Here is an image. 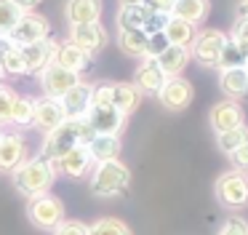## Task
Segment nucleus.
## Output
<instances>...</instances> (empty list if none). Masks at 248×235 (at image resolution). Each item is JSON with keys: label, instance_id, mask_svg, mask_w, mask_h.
Here are the masks:
<instances>
[{"label": "nucleus", "instance_id": "obj_1", "mask_svg": "<svg viewBox=\"0 0 248 235\" xmlns=\"http://www.w3.org/2000/svg\"><path fill=\"white\" fill-rule=\"evenodd\" d=\"M96 136V131L91 128V123L86 118H78V120H64L62 126H56L54 131L46 134L43 144H40V155L51 163L62 158L64 152H70L75 144H88Z\"/></svg>", "mask_w": 248, "mask_h": 235}, {"label": "nucleus", "instance_id": "obj_2", "mask_svg": "<svg viewBox=\"0 0 248 235\" xmlns=\"http://www.w3.org/2000/svg\"><path fill=\"white\" fill-rule=\"evenodd\" d=\"M54 176H56V166L51 160H46L43 155H38V158H24L11 171L14 187L24 198H35V195L48 192L51 185H54Z\"/></svg>", "mask_w": 248, "mask_h": 235}, {"label": "nucleus", "instance_id": "obj_3", "mask_svg": "<svg viewBox=\"0 0 248 235\" xmlns=\"http://www.w3.org/2000/svg\"><path fill=\"white\" fill-rule=\"evenodd\" d=\"M131 185V168L125 163L115 160H104V163L93 166L91 174V192L96 198H115L123 195Z\"/></svg>", "mask_w": 248, "mask_h": 235}, {"label": "nucleus", "instance_id": "obj_4", "mask_svg": "<svg viewBox=\"0 0 248 235\" xmlns=\"http://www.w3.org/2000/svg\"><path fill=\"white\" fill-rule=\"evenodd\" d=\"M216 201L224 208H243L248 206V174L240 168H230L216 179Z\"/></svg>", "mask_w": 248, "mask_h": 235}, {"label": "nucleus", "instance_id": "obj_5", "mask_svg": "<svg viewBox=\"0 0 248 235\" xmlns=\"http://www.w3.org/2000/svg\"><path fill=\"white\" fill-rule=\"evenodd\" d=\"M227 40H230V35H224L221 30H200L198 35H195L192 46H189V56H192L200 67H216Z\"/></svg>", "mask_w": 248, "mask_h": 235}, {"label": "nucleus", "instance_id": "obj_6", "mask_svg": "<svg viewBox=\"0 0 248 235\" xmlns=\"http://www.w3.org/2000/svg\"><path fill=\"white\" fill-rule=\"evenodd\" d=\"M30 222L40 230H54L56 224L64 219V203L59 201L56 195L51 192H43V195H35L30 198Z\"/></svg>", "mask_w": 248, "mask_h": 235}, {"label": "nucleus", "instance_id": "obj_7", "mask_svg": "<svg viewBox=\"0 0 248 235\" xmlns=\"http://www.w3.org/2000/svg\"><path fill=\"white\" fill-rule=\"evenodd\" d=\"M51 32L48 27V19L40 14H32V11H24L22 19L16 21L11 32H8V40H14L16 46H30V43H38V40H46Z\"/></svg>", "mask_w": 248, "mask_h": 235}, {"label": "nucleus", "instance_id": "obj_8", "mask_svg": "<svg viewBox=\"0 0 248 235\" xmlns=\"http://www.w3.org/2000/svg\"><path fill=\"white\" fill-rule=\"evenodd\" d=\"M192 96H195L192 83H189V80H184L182 75H176V78H166L163 88L157 91L160 104L166 107V110H171V112L187 110V107L192 104Z\"/></svg>", "mask_w": 248, "mask_h": 235}, {"label": "nucleus", "instance_id": "obj_9", "mask_svg": "<svg viewBox=\"0 0 248 235\" xmlns=\"http://www.w3.org/2000/svg\"><path fill=\"white\" fill-rule=\"evenodd\" d=\"M78 80H80L78 72L64 69V67H59V64H54V62L46 64V67L40 69V88H43L46 96H54V99H62Z\"/></svg>", "mask_w": 248, "mask_h": 235}, {"label": "nucleus", "instance_id": "obj_10", "mask_svg": "<svg viewBox=\"0 0 248 235\" xmlns=\"http://www.w3.org/2000/svg\"><path fill=\"white\" fill-rule=\"evenodd\" d=\"M86 120L91 123V128L96 134H115L118 136L125 126V115L112 104V101H104V104H91Z\"/></svg>", "mask_w": 248, "mask_h": 235}, {"label": "nucleus", "instance_id": "obj_11", "mask_svg": "<svg viewBox=\"0 0 248 235\" xmlns=\"http://www.w3.org/2000/svg\"><path fill=\"white\" fill-rule=\"evenodd\" d=\"M70 40L75 43L80 51H86L88 56H93V53H99L109 43V35H107V30H104L99 21H93V24H75V27H70Z\"/></svg>", "mask_w": 248, "mask_h": 235}, {"label": "nucleus", "instance_id": "obj_12", "mask_svg": "<svg viewBox=\"0 0 248 235\" xmlns=\"http://www.w3.org/2000/svg\"><path fill=\"white\" fill-rule=\"evenodd\" d=\"M208 120H211V128H214L216 134H221V131H232V128L243 126L246 112H243V107L237 104L235 99H221L211 107Z\"/></svg>", "mask_w": 248, "mask_h": 235}, {"label": "nucleus", "instance_id": "obj_13", "mask_svg": "<svg viewBox=\"0 0 248 235\" xmlns=\"http://www.w3.org/2000/svg\"><path fill=\"white\" fill-rule=\"evenodd\" d=\"M67 120L64 115V107H62L59 99H54V96H43V99L35 101V110H32V126L40 128L43 134L54 131L56 126H62V123Z\"/></svg>", "mask_w": 248, "mask_h": 235}, {"label": "nucleus", "instance_id": "obj_14", "mask_svg": "<svg viewBox=\"0 0 248 235\" xmlns=\"http://www.w3.org/2000/svg\"><path fill=\"white\" fill-rule=\"evenodd\" d=\"M54 166L64 176H70V179H83L86 174L93 171V158H91V152H88L86 144H75V147H72L70 152L62 155Z\"/></svg>", "mask_w": 248, "mask_h": 235}, {"label": "nucleus", "instance_id": "obj_15", "mask_svg": "<svg viewBox=\"0 0 248 235\" xmlns=\"http://www.w3.org/2000/svg\"><path fill=\"white\" fill-rule=\"evenodd\" d=\"M168 75L160 69L155 56H144L141 64L136 67V75H134V85L141 91V94H150V96H157V91L163 88Z\"/></svg>", "mask_w": 248, "mask_h": 235}, {"label": "nucleus", "instance_id": "obj_16", "mask_svg": "<svg viewBox=\"0 0 248 235\" xmlns=\"http://www.w3.org/2000/svg\"><path fill=\"white\" fill-rule=\"evenodd\" d=\"M91 88H93V85L78 80V83L59 99L62 107H64L67 120H78V118H86L88 115V110H91Z\"/></svg>", "mask_w": 248, "mask_h": 235}, {"label": "nucleus", "instance_id": "obj_17", "mask_svg": "<svg viewBox=\"0 0 248 235\" xmlns=\"http://www.w3.org/2000/svg\"><path fill=\"white\" fill-rule=\"evenodd\" d=\"M22 48V59H24V69L27 72H40L46 64H51L54 59V51H56V43L51 37L46 40H38V43H30V46H19Z\"/></svg>", "mask_w": 248, "mask_h": 235}, {"label": "nucleus", "instance_id": "obj_18", "mask_svg": "<svg viewBox=\"0 0 248 235\" xmlns=\"http://www.w3.org/2000/svg\"><path fill=\"white\" fill-rule=\"evenodd\" d=\"M104 11V0H67V21L70 27L75 24H93V21L102 19Z\"/></svg>", "mask_w": 248, "mask_h": 235}, {"label": "nucleus", "instance_id": "obj_19", "mask_svg": "<svg viewBox=\"0 0 248 235\" xmlns=\"http://www.w3.org/2000/svg\"><path fill=\"white\" fill-rule=\"evenodd\" d=\"M51 62L80 75L83 69L91 64V56H88L86 51H80L72 40H67V43H56V51H54V59H51Z\"/></svg>", "mask_w": 248, "mask_h": 235}, {"label": "nucleus", "instance_id": "obj_20", "mask_svg": "<svg viewBox=\"0 0 248 235\" xmlns=\"http://www.w3.org/2000/svg\"><path fill=\"white\" fill-rule=\"evenodd\" d=\"M219 88L227 99H243L248 94V72H246V64L243 67H230V69H221L219 72Z\"/></svg>", "mask_w": 248, "mask_h": 235}, {"label": "nucleus", "instance_id": "obj_21", "mask_svg": "<svg viewBox=\"0 0 248 235\" xmlns=\"http://www.w3.org/2000/svg\"><path fill=\"white\" fill-rule=\"evenodd\" d=\"M24 160V136L3 134L0 136V171H14Z\"/></svg>", "mask_w": 248, "mask_h": 235}, {"label": "nucleus", "instance_id": "obj_22", "mask_svg": "<svg viewBox=\"0 0 248 235\" xmlns=\"http://www.w3.org/2000/svg\"><path fill=\"white\" fill-rule=\"evenodd\" d=\"M109 101L128 118L141 104V91L134 83H109Z\"/></svg>", "mask_w": 248, "mask_h": 235}, {"label": "nucleus", "instance_id": "obj_23", "mask_svg": "<svg viewBox=\"0 0 248 235\" xmlns=\"http://www.w3.org/2000/svg\"><path fill=\"white\" fill-rule=\"evenodd\" d=\"M163 35H166L168 46H182L189 48L198 35V24H189V21L179 19V16H168L166 27H163Z\"/></svg>", "mask_w": 248, "mask_h": 235}, {"label": "nucleus", "instance_id": "obj_24", "mask_svg": "<svg viewBox=\"0 0 248 235\" xmlns=\"http://www.w3.org/2000/svg\"><path fill=\"white\" fill-rule=\"evenodd\" d=\"M0 72L3 75H27L22 59V48L6 35H0Z\"/></svg>", "mask_w": 248, "mask_h": 235}, {"label": "nucleus", "instance_id": "obj_25", "mask_svg": "<svg viewBox=\"0 0 248 235\" xmlns=\"http://www.w3.org/2000/svg\"><path fill=\"white\" fill-rule=\"evenodd\" d=\"M157 64H160V69L168 75V78H176V75L184 72V67L189 64V48H182V46H168L163 53H157Z\"/></svg>", "mask_w": 248, "mask_h": 235}, {"label": "nucleus", "instance_id": "obj_26", "mask_svg": "<svg viewBox=\"0 0 248 235\" xmlns=\"http://www.w3.org/2000/svg\"><path fill=\"white\" fill-rule=\"evenodd\" d=\"M86 147L91 152L93 163H104V160H115L120 155V139L115 134H96Z\"/></svg>", "mask_w": 248, "mask_h": 235}, {"label": "nucleus", "instance_id": "obj_27", "mask_svg": "<svg viewBox=\"0 0 248 235\" xmlns=\"http://www.w3.org/2000/svg\"><path fill=\"white\" fill-rule=\"evenodd\" d=\"M147 43H150V35H147L144 30H118V48L125 56L144 59L147 56Z\"/></svg>", "mask_w": 248, "mask_h": 235}, {"label": "nucleus", "instance_id": "obj_28", "mask_svg": "<svg viewBox=\"0 0 248 235\" xmlns=\"http://www.w3.org/2000/svg\"><path fill=\"white\" fill-rule=\"evenodd\" d=\"M208 8H211L208 0H176L171 8V16H179L189 24H200L208 16Z\"/></svg>", "mask_w": 248, "mask_h": 235}, {"label": "nucleus", "instance_id": "obj_29", "mask_svg": "<svg viewBox=\"0 0 248 235\" xmlns=\"http://www.w3.org/2000/svg\"><path fill=\"white\" fill-rule=\"evenodd\" d=\"M150 16V8L141 5H120L118 11V30H144V21Z\"/></svg>", "mask_w": 248, "mask_h": 235}, {"label": "nucleus", "instance_id": "obj_30", "mask_svg": "<svg viewBox=\"0 0 248 235\" xmlns=\"http://www.w3.org/2000/svg\"><path fill=\"white\" fill-rule=\"evenodd\" d=\"M88 235H134V233H131V227L123 222V219L102 217L93 224H88Z\"/></svg>", "mask_w": 248, "mask_h": 235}, {"label": "nucleus", "instance_id": "obj_31", "mask_svg": "<svg viewBox=\"0 0 248 235\" xmlns=\"http://www.w3.org/2000/svg\"><path fill=\"white\" fill-rule=\"evenodd\" d=\"M243 142H248V128L246 126H237V128H232V131L216 134V144H219V150L224 155H232Z\"/></svg>", "mask_w": 248, "mask_h": 235}, {"label": "nucleus", "instance_id": "obj_32", "mask_svg": "<svg viewBox=\"0 0 248 235\" xmlns=\"http://www.w3.org/2000/svg\"><path fill=\"white\" fill-rule=\"evenodd\" d=\"M22 14L24 11L14 0H0V35H8L16 27V21L22 19Z\"/></svg>", "mask_w": 248, "mask_h": 235}, {"label": "nucleus", "instance_id": "obj_33", "mask_svg": "<svg viewBox=\"0 0 248 235\" xmlns=\"http://www.w3.org/2000/svg\"><path fill=\"white\" fill-rule=\"evenodd\" d=\"M32 110H35V99L16 96L14 112H11V123H16V126H30V123H32Z\"/></svg>", "mask_w": 248, "mask_h": 235}, {"label": "nucleus", "instance_id": "obj_34", "mask_svg": "<svg viewBox=\"0 0 248 235\" xmlns=\"http://www.w3.org/2000/svg\"><path fill=\"white\" fill-rule=\"evenodd\" d=\"M243 64H246L243 51L232 40H227V46H224V51H221L219 64H216V67H219V69H230V67H243Z\"/></svg>", "mask_w": 248, "mask_h": 235}, {"label": "nucleus", "instance_id": "obj_35", "mask_svg": "<svg viewBox=\"0 0 248 235\" xmlns=\"http://www.w3.org/2000/svg\"><path fill=\"white\" fill-rule=\"evenodd\" d=\"M230 40L235 43L237 48H240L243 56H246V62H248V16H237L235 30H232V37H230Z\"/></svg>", "mask_w": 248, "mask_h": 235}, {"label": "nucleus", "instance_id": "obj_36", "mask_svg": "<svg viewBox=\"0 0 248 235\" xmlns=\"http://www.w3.org/2000/svg\"><path fill=\"white\" fill-rule=\"evenodd\" d=\"M54 235H88V224L80 219H62L54 227Z\"/></svg>", "mask_w": 248, "mask_h": 235}, {"label": "nucleus", "instance_id": "obj_37", "mask_svg": "<svg viewBox=\"0 0 248 235\" xmlns=\"http://www.w3.org/2000/svg\"><path fill=\"white\" fill-rule=\"evenodd\" d=\"M14 101H16V94L6 85H0V123H11Z\"/></svg>", "mask_w": 248, "mask_h": 235}, {"label": "nucleus", "instance_id": "obj_38", "mask_svg": "<svg viewBox=\"0 0 248 235\" xmlns=\"http://www.w3.org/2000/svg\"><path fill=\"white\" fill-rule=\"evenodd\" d=\"M216 235H248V222L243 217H230L221 222Z\"/></svg>", "mask_w": 248, "mask_h": 235}, {"label": "nucleus", "instance_id": "obj_39", "mask_svg": "<svg viewBox=\"0 0 248 235\" xmlns=\"http://www.w3.org/2000/svg\"><path fill=\"white\" fill-rule=\"evenodd\" d=\"M168 48V40L163 32H152L150 35V43H147V56H157V53H163Z\"/></svg>", "mask_w": 248, "mask_h": 235}, {"label": "nucleus", "instance_id": "obj_40", "mask_svg": "<svg viewBox=\"0 0 248 235\" xmlns=\"http://www.w3.org/2000/svg\"><path fill=\"white\" fill-rule=\"evenodd\" d=\"M230 158H232V163H235V168H240V171H246V174H248V142H243L240 147L230 155Z\"/></svg>", "mask_w": 248, "mask_h": 235}, {"label": "nucleus", "instance_id": "obj_41", "mask_svg": "<svg viewBox=\"0 0 248 235\" xmlns=\"http://www.w3.org/2000/svg\"><path fill=\"white\" fill-rule=\"evenodd\" d=\"M173 3H176V0H144L147 8H150V11H157V14H171Z\"/></svg>", "mask_w": 248, "mask_h": 235}, {"label": "nucleus", "instance_id": "obj_42", "mask_svg": "<svg viewBox=\"0 0 248 235\" xmlns=\"http://www.w3.org/2000/svg\"><path fill=\"white\" fill-rule=\"evenodd\" d=\"M14 3H16V5H19V8H22V11H32V8H35V5H38V3H40V0H14Z\"/></svg>", "mask_w": 248, "mask_h": 235}, {"label": "nucleus", "instance_id": "obj_43", "mask_svg": "<svg viewBox=\"0 0 248 235\" xmlns=\"http://www.w3.org/2000/svg\"><path fill=\"white\" fill-rule=\"evenodd\" d=\"M237 16H248V0H237Z\"/></svg>", "mask_w": 248, "mask_h": 235}, {"label": "nucleus", "instance_id": "obj_44", "mask_svg": "<svg viewBox=\"0 0 248 235\" xmlns=\"http://www.w3.org/2000/svg\"><path fill=\"white\" fill-rule=\"evenodd\" d=\"M144 0H120V5H141Z\"/></svg>", "mask_w": 248, "mask_h": 235}, {"label": "nucleus", "instance_id": "obj_45", "mask_svg": "<svg viewBox=\"0 0 248 235\" xmlns=\"http://www.w3.org/2000/svg\"><path fill=\"white\" fill-rule=\"evenodd\" d=\"M246 72H248V62H246Z\"/></svg>", "mask_w": 248, "mask_h": 235}, {"label": "nucleus", "instance_id": "obj_46", "mask_svg": "<svg viewBox=\"0 0 248 235\" xmlns=\"http://www.w3.org/2000/svg\"><path fill=\"white\" fill-rule=\"evenodd\" d=\"M0 78H3V72H0Z\"/></svg>", "mask_w": 248, "mask_h": 235}, {"label": "nucleus", "instance_id": "obj_47", "mask_svg": "<svg viewBox=\"0 0 248 235\" xmlns=\"http://www.w3.org/2000/svg\"><path fill=\"white\" fill-rule=\"evenodd\" d=\"M0 136H3V134H0Z\"/></svg>", "mask_w": 248, "mask_h": 235}]
</instances>
